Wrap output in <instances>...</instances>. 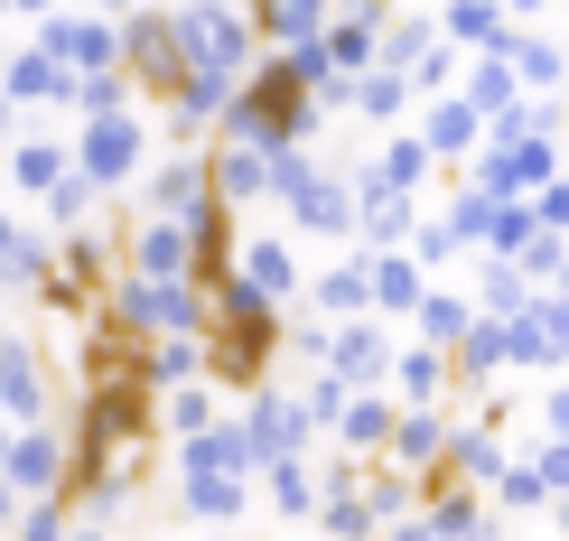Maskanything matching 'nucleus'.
<instances>
[{
    "instance_id": "obj_1",
    "label": "nucleus",
    "mask_w": 569,
    "mask_h": 541,
    "mask_svg": "<svg viewBox=\"0 0 569 541\" xmlns=\"http://www.w3.org/2000/svg\"><path fill=\"white\" fill-rule=\"evenodd\" d=\"M122 76L140 103H169V93L187 84V57H178V10L169 0H140V10L122 19Z\"/></svg>"
},
{
    "instance_id": "obj_2",
    "label": "nucleus",
    "mask_w": 569,
    "mask_h": 541,
    "mask_svg": "<svg viewBox=\"0 0 569 541\" xmlns=\"http://www.w3.org/2000/svg\"><path fill=\"white\" fill-rule=\"evenodd\" d=\"M66 150H76V169L103 187V197H122L140 187L150 169V131H140V112H103V122H66Z\"/></svg>"
},
{
    "instance_id": "obj_3",
    "label": "nucleus",
    "mask_w": 569,
    "mask_h": 541,
    "mask_svg": "<svg viewBox=\"0 0 569 541\" xmlns=\"http://www.w3.org/2000/svg\"><path fill=\"white\" fill-rule=\"evenodd\" d=\"M122 271L131 280H159V290H197V224L122 216Z\"/></svg>"
},
{
    "instance_id": "obj_4",
    "label": "nucleus",
    "mask_w": 569,
    "mask_h": 541,
    "mask_svg": "<svg viewBox=\"0 0 569 541\" xmlns=\"http://www.w3.org/2000/svg\"><path fill=\"white\" fill-rule=\"evenodd\" d=\"M0 430H57V373L29 337H0Z\"/></svg>"
},
{
    "instance_id": "obj_5",
    "label": "nucleus",
    "mask_w": 569,
    "mask_h": 541,
    "mask_svg": "<svg viewBox=\"0 0 569 541\" xmlns=\"http://www.w3.org/2000/svg\"><path fill=\"white\" fill-rule=\"evenodd\" d=\"M38 47L66 66V76H112V66H122V19H103V10H57V19H38Z\"/></svg>"
},
{
    "instance_id": "obj_6",
    "label": "nucleus",
    "mask_w": 569,
    "mask_h": 541,
    "mask_svg": "<svg viewBox=\"0 0 569 541\" xmlns=\"http://www.w3.org/2000/svg\"><path fill=\"white\" fill-rule=\"evenodd\" d=\"M0 485H10L19 504H66V430H10Z\"/></svg>"
},
{
    "instance_id": "obj_7",
    "label": "nucleus",
    "mask_w": 569,
    "mask_h": 541,
    "mask_svg": "<svg viewBox=\"0 0 569 541\" xmlns=\"http://www.w3.org/2000/svg\"><path fill=\"white\" fill-rule=\"evenodd\" d=\"M0 103H10V112H47V122H66V112H76V76H66V66L29 38V47H10V66H0Z\"/></svg>"
},
{
    "instance_id": "obj_8",
    "label": "nucleus",
    "mask_w": 569,
    "mask_h": 541,
    "mask_svg": "<svg viewBox=\"0 0 569 541\" xmlns=\"http://www.w3.org/2000/svg\"><path fill=\"white\" fill-rule=\"evenodd\" d=\"M206 206H216V187H206V150H169L150 178H140V216H159V224H197Z\"/></svg>"
},
{
    "instance_id": "obj_9",
    "label": "nucleus",
    "mask_w": 569,
    "mask_h": 541,
    "mask_svg": "<svg viewBox=\"0 0 569 541\" xmlns=\"http://www.w3.org/2000/svg\"><path fill=\"white\" fill-rule=\"evenodd\" d=\"M308 430L318 420L299 411V392H252V411H243V449H252V477L280 458H308Z\"/></svg>"
},
{
    "instance_id": "obj_10",
    "label": "nucleus",
    "mask_w": 569,
    "mask_h": 541,
    "mask_svg": "<svg viewBox=\"0 0 569 541\" xmlns=\"http://www.w3.org/2000/svg\"><path fill=\"white\" fill-rule=\"evenodd\" d=\"M392 355H401V345L383 337V318H346V327H327V364L318 373H337L346 392H373L392 373Z\"/></svg>"
},
{
    "instance_id": "obj_11",
    "label": "nucleus",
    "mask_w": 569,
    "mask_h": 541,
    "mask_svg": "<svg viewBox=\"0 0 569 541\" xmlns=\"http://www.w3.org/2000/svg\"><path fill=\"white\" fill-rule=\"evenodd\" d=\"M233 280H243L262 309H280V318L299 309V252L280 243V233H252V243H233Z\"/></svg>"
},
{
    "instance_id": "obj_12",
    "label": "nucleus",
    "mask_w": 569,
    "mask_h": 541,
    "mask_svg": "<svg viewBox=\"0 0 569 541\" xmlns=\"http://www.w3.org/2000/svg\"><path fill=\"white\" fill-rule=\"evenodd\" d=\"M66 169H76V150H66V122H57V131H29V140H10V150H0V178H10L19 197H38V206L66 187Z\"/></svg>"
},
{
    "instance_id": "obj_13",
    "label": "nucleus",
    "mask_w": 569,
    "mask_h": 541,
    "mask_svg": "<svg viewBox=\"0 0 569 541\" xmlns=\"http://www.w3.org/2000/svg\"><path fill=\"white\" fill-rule=\"evenodd\" d=\"M206 187H216V206H262L271 197V150H243V140H206Z\"/></svg>"
},
{
    "instance_id": "obj_14",
    "label": "nucleus",
    "mask_w": 569,
    "mask_h": 541,
    "mask_svg": "<svg viewBox=\"0 0 569 541\" xmlns=\"http://www.w3.org/2000/svg\"><path fill=\"white\" fill-rule=\"evenodd\" d=\"M383 383H392V411H439L448 392H458V383H448V355H430V345H401Z\"/></svg>"
},
{
    "instance_id": "obj_15",
    "label": "nucleus",
    "mask_w": 569,
    "mask_h": 541,
    "mask_svg": "<svg viewBox=\"0 0 569 541\" xmlns=\"http://www.w3.org/2000/svg\"><path fill=\"white\" fill-rule=\"evenodd\" d=\"M280 206H290V224H299V233H355V187H346L337 169H318L299 197H280Z\"/></svg>"
},
{
    "instance_id": "obj_16",
    "label": "nucleus",
    "mask_w": 569,
    "mask_h": 541,
    "mask_svg": "<svg viewBox=\"0 0 569 541\" xmlns=\"http://www.w3.org/2000/svg\"><path fill=\"white\" fill-rule=\"evenodd\" d=\"M392 420H401V411H392V392H355L327 439H337L346 458H383V449H392Z\"/></svg>"
},
{
    "instance_id": "obj_17",
    "label": "nucleus",
    "mask_w": 569,
    "mask_h": 541,
    "mask_svg": "<svg viewBox=\"0 0 569 541\" xmlns=\"http://www.w3.org/2000/svg\"><path fill=\"white\" fill-rule=\"evenodd\" d=\"M439 458H448V411H401V420H392L383 467H401V477H430Z\"/></svg>"
},
{
    "instance_id": "obj_18",
    "label": "nucleus",
    "mask_w": 569,
    "mask_h": 541,
    "mask_svg": "<svg viewBox=\"0 0 569 541\" xmlns=\"http://www.w3.org/2000/svg\"><path fill=\"white\" fill-rule=\"evenodd\" d=\"M365 280H373V318H411L430 299V280H420L411 252H365Z\"/></svg>"
},
{
    "instance_id": "obj_19",
    "label": "nucleus",
    "mask_w": 569,
    "mask_h": 541,
    "mask_svg": "<svg viewBox=\"0 0 569 541\" xmlns=\"http://www.w3.org/2000/svg\"><path fill=\"white\" fill-rule=\"evenodd\" d=\"M477 131H486L477 112H467L458 93H439V103L420 112V131H411V140H420V150H430V169H439V159H467V150H477Z\"/></svg>"
},
{
    "instance_id": "obj_20",
    "label": "nucleus",
    "mask_w": 569,
    "mask_h": 541,
    "mask_svg": "<svg viewBox=\"0 0 569 541\" xmlns=\"http://www.w3.org/2000/svg\"><path fill=\"white\" fill-rule=\"evenodd\" d=\"M439 38H448V47H486V57H505L513 19L495 10V0H448V10H439Z\"/></svg>"
},
{
    "instance_id": "obj_21",
    "label": "nucleus",
    "mask_w": 569,
    "mask_h": 541,
    "mask_svg": "<svg viewBox=\"0 0 569 541\" xmlns=\"http://www.w3.org/2000/svg\"><path fill=\"white\" fill-rule=\"evenodd\" d=\"M308 299H318V318H373V280H365V252H355V262H337V271H318V290H308Z\"/></svg>"
},
{
    "instance_id": "obj_22",
    "label": "nucleus",
    "mask_w": 569,
    "mask_h": 541,
    "mask_svg": "<svg viewBox=\"0 0 569 541\" xmlns=\"http://www.w3.org/2000/svg\"><path fill=\"white\" fill-rule=\"evenodd\" d=\"M505 66H513V84H532V93H551V84L569 76V57H560L541 29H513V38H505Z\"/></svg>"
},
{
    "instance_id": "obj_23",
    "label": "nucleus",
    "mask_w": 569,
    "mask_h": 541,
    "mask_svg": "<svg viewBox=\"0 0 569 541\" xmlns=\"http://www.w3.org/2000/svg\"><path fill=\"white\" fill-rule=\"evenodd\" d=\"M150 420L169 439H197V430H216V383H178V392H159L150 402Z\"/></svg>"
},
{
    "instance_id": "obj_24",
    "label": "nucleus",
    "mask_w": 569,
    "mask_h": 541,
    "mask_svg": "<svg viewBox=\"0 0 569 541\" xmlns=\"http://www.w3.org/2000/svg\"><path fill=\"white\" fill-rule=\"evenodd\" d=\"M262 495L280 504V523H299V513H318V467H308V458H280V467H262Z\"/></svg>"
},
{
    "instance_id": "obj_25",
    "label": "nucleus",
    "mask_w": 569,
    "mask_h": 541,
    "mask_svg": "<svg viewBox=\"0 0 569 541\" xmlns=\"http://www.w3.org/2000/svg\"><path fill=\"white\" fill-rule=\"evenodd\" d=\"M373 187H392V197H420V187H430V150H420V140H383V159H373Z\"/></svg>"
},
{
    "instance_id": "obj_26",
    "label": "nucleus",
    "mask_w": 569,
    "mask_h": 541,
    "mask_svg": "<svg viewBox=\"0 0 569 541\" xmlns=\"http://www.w3.org/2000/svg\"><path fill=\"white\" fill-rule=\"evenodd\" d=\"M93 206H103V187H93L84 169H66V187L47 197V233H76V224H93Z\"/></svg>"
},
{
    "instance_id": "obj_27",
    "label": "nucleus",
    "mask_w": 569,
    "mask_h": 541,
    "mask_svg": "<svg viewBox=\"0 0 569 541\" xmlns=\"http://www.w3.org/2000/svg\"><path fill=\"white\" fill-rule=\"evenodd\" d=\"M486 495L505 504V513H532V504H551V485H541V467H532V458H505V477H495Z\"/></svg>"
},
{
    "instance_id": "obj_28",
    "label": "nucleus",
    "mask_w": 569,
    "mask_h": 541,
    "mask_svg": "<svg viewBox=\"0 0 569 541\" xmlns=\"http://www.w3.org/2000/svg\"><path fill=\"white\" fill-rule=\"evenodd\" d=\"M66 523H76V513H66V504H19L10 541H66Z\"/></svg>"
},
{
    "instance_id": "obj_29",
    "label": "nucleus",
    "mask_w": 569,
    "mask_h": 541,
    "mask_svg": "<svg viewBox=\"0 0 569 541\" xmlns=\"http://www.w3.org/2000/svg\"><path fill=\"white\" fill-rule=\"evenodd\" d=\"M0 10H19V19H57L66 0H0Z\"/></svg>"
},
{
    "instance_id": "obj_30",
    "label": "nucleus",
    "mask_w": 569,
    "mask_h": 541,
    "mask_svg": "<svg viewBox=\"0 0 569 541\" xmlns=\"http://www.w3.org/2000/svg\"><path fill=\"white\" fill-rule=\"evenodd\" d=\"M66 541H112V532L103 523H66Z\"/></svg>"
},
{
    "instance_id": "obj_31",
    "label": "nucleus",
    "mask_w": 569,
    "mask_h": 541,
    "mask_svg": "<svg viewBox=\"0 0 569 541\" xmlns=\"http://www.w3.org/2000/svg\"><path fill=\"white\" fill-rule=\"evenodd\" d=\"M93 10H103V19H131V10H140V0H93Z\"/></svg>"
},
{
    "instance_id": "obj_32",
    "label": "nucleus",
    "mask_w": 569,
    "mask_h": 541,
    "mask_svg": "<svg viewBox=\"0 0 569 541\" xmlns=\"http://www.w3.org/2000/svg\"><path fill=\"white\" fill-rule=\"evenodd\" d=\"M392 541H439V532H430V523H401V532H392Z\"/></svg>"
},
{
    "instance_id": "obj_33",
    "label": "nucleus",
    "mask_w": 569,
    "mask_h": 541,
    "mask_svg": "<svg viewBox=\"0 0 569 541\" xmlns=\"http://www.w3.org/2000/svg\"><path fill=\"white\" fill-rule=\"evenodd\" d=\"M10 122H19V112H10V103H0V150H10Z\"/></svg>"
},
{
    "instance_id": "obj_34",
    "label": "nucleus",
    "mask_w": 569,
    "mask_h": 541,
    "mask_svg": "<svg viewBox=\"0 0 569 541\" xmlns=\"http://www.w3.org/2000/svg\"><path fill=\"white\" fill-rule=\"evenodd\" d=\"M551 513H560V532H569V495H551Z\"/></svg>"
},
{
    "instance_id": "obj_35",
    "label": "nucleus",
    "mask_w": 569,
    "mask_h": 541,
    "mask_svg": "<svg viewBox=\"0 0 569 541\" xmlns=\"http://www.w3.org/2000/svg\"><path fill=\"white\" fill-rule=\"evenodd\" d=\"M365 10H383V0H365Z\"/></svg>"
},
{
    "instance_id": "obj_36",
    "label": "nucleus",
    "mask_w": 569,
    "mask_h": 541,
    "mask_svg": "<svg viewBox=\"0 0 569 541\" xmlns=\"http://www.w3.org/2000/svg\"><path fill=\"white\" fill-rule=\"evenodd\" d=\"M0 337H10V327H0Z\"/></svg>"
}]
</instances>
